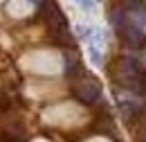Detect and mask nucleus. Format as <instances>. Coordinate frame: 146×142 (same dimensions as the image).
<instances>
[{"mask_svg": "<svg viewBox=\"0 0 146 142\" xmlns=\"http://www.w3.org/2000/svg\"><path fill=\"white\" fill-rule=\"evenodd\" d=\"M43 16H45V23L52 32V38L56 43H70V27H68V20L63 16V11L58 9L54 0H45L43 7H40Z\"/></svg>", "mask_w": 146, "mask_h": 142, "instance_id": "f257e3e1", "label": "nucleus"}, {"mask_svg": "<svg viewBox=\"0 0 146 142\" xmlns=\"http://www.w3.org/2000/svg\"><path fill=\"white\" fill-rule=\"evenodd\" d=\"M74 95L83 102V104H94L99 97H101V86L90 79V77H83V79H79V81H74Z\"/></svg>", "mask_w": 146, "mask_h": 142, "instance_id": "f03ea898", "label": "nucleus"}, {"mask_svg": "<svg viewBox=\"0 0 146 142\" xmlns=\"http://www.w3.org/2000/svg\"><path fill=\"white\" fill-rule=\"evenodd\" d=\"M124 36H126L128 43H130V45H135V48H137V45H142V41H144V38H142V32H139L137 27H130V25L124 29Z\"/></svg>", "mask_w": 146, "mask_h": 142, "instance_id": "7ed1b4c3", "label": "nucleus"}, {"mask_svg": "<svg viewBox=\"0 0 146 142\" xmlns=\"http://www.w3.org/2000/svg\"><path fill=\"white\" fill-rule=\"evenodd\" d=\"M0 142H20V140L11 133H0Z\"/></svg>", "mask_w": 146, "mask_h": 142, "instance_id": "20e7f679", "label": "nucleus"}]
</instances>
